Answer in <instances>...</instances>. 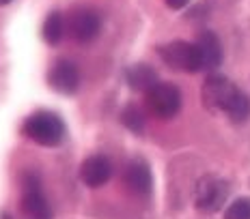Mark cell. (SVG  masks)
<instances>
[{
    "instance_id": "obj_1",
    "label": "cell",
    "mask_w": 250,
    "mask_h": 219,
    "mask_svg": "<svg viewBox=\"0 0 250 219\" xmlns=\"http://www.w3.org/2000/svg\"><path fill=\"white\" fill-rule=\"evenodd\" d=\"M24 135L41 146H59L65 138V125L56 114L37 112L24 121Z\"/></svg>"
},
{
    "instance_id": "obj_2",
    "label": "cell",
    "mask_w": 250,
    "mask_h": 219,
    "mask_svg": "<svg viewBox=\"0 0 250 219\" xmlns=\"http://www.w3.org/2000/svg\"><path fill=\"white\" fill-rule=\"evenodd\" d=\"M145 106L155 118L168 121L173 118L181 108V92L179 88L170 82H158L151 91L145 95Z\"/></svg>"
},
{
    "instance_id": "obj_3",
    "label": "cell",
    "mask_w": 250,
    "mask_h": 219,
    "mask_svg": "<svg viewBox=\"0 0 250 219\" xmlns=\"http://www.w3.org/2000/svg\"><path fill=\"white\" fill-rule=\"evenodd\" d=\"M229 198V185L225 179L216 174H207L196 182L194 189V206L199 208L201 213H216L225 206Z\"/></svg>"
},
{
    "instance_id": "obj_4",
    "label": "cell",
    "mask_w": 250,
    "mask_h": 219,
    "mask_svg": "<svg viewBox=\"0 0 250 219\" xmlns=\"http://www.w3.org/2000/svg\"><path fill=\"white\" fill-rule=\"evenodd\" d=\"M237 92H239V88L229 77L213 73L203 84V91H201L203 106L209 110V112H227L231 101L237 97Z\"/></svg>"
},
{
    "instance_id": "obj_5",
    "label": "cell",
    "mask_w": 250,
    "mask_h": 219,
    "mask_svg": "<svg viewBox=\"0 0 250 219\" xmlns=\"http://www.w3.org/2000/svg\"><path fill=\"white\" fill-rule=\"evenodd\" d=\"M160 54H162V60L175 71H186V73L201 71L199 50H196L194 43H188V41H173V43L164 45V48L160 50Z\"/></svg>"
},
{
    "instance_id": "obj_6",
    "label": "cell",
    "mask_w": 250,
    "mask_h": 219,
    "mask_svg": "<svg viewBox=\"0 0 250 219\" xmlns=\"http://www.w3.org/2000/svg\"><path fill=\"white\" fill-rule=\"evenodd\" d=\"M100 15L88 7H78L67 18V33H71L74 41H78V43H91L100 35Z\"/></svg>"
},
{
    "instance_id": "obj_7",
    "label": "cell",
    "mask_w": 250,
    "mask_h": 219,
    "mask_svg": "<svg viewBox=\"0 0 250 219\" xmlns=\"http://www.w3.org/2000/svg\"><path fill=\"white\" fill-rule=\"evenodd\" d=\"M20 215L22 219H52L50 204L39 189V181L28 176L24 182V194L20 200Z\"/></svg>"
},
{
    "instance_id": "obj_8",
    "label": "cell",
    "mask_w": 250,
    "mask_h": 219,
    "mask_svg": "<svg viewBox=\"0 0 250 219\" xmlns=\"http://www.w3.org/2000/svg\"><path fill=\"white\" fill-rule=\"evenodd\" d=\"M48 84L52 91L62 92V95H74L80 86V71L71 60H61L48 73Z\"/></svg>"
},
{
    "instance_id": "obj_9",
    "label": "cell",
    "mask_w": 250,
    "mask_h": 219,
    "mask_svg": "<svg viewBox=\"0 0 250 219\" xmlns=\"http://www.w3.org/2000/svg\"><path fill=\"white\" fill-rule=\"evenodd\" d=\"M123 185L127 187L129 194H134V196H147L149 191H151V185H153L149 165L145 164L143 159L129 161V164L125 165V172H123Z\"/></svg>"
},
{
    "instance_id": "obj_10",
    "label": "cell",
    "mask_w": 250,
    "mask_h": 219,
    "mask_svg": "<svg viewBox=\"0 0 250 219\" xmlns=\"http://www.w3.org/2000/svg\"><path fill=\"white\" fill-rule=\"evenodd\" d=\"M112 176V164L104 155H91L82 161L80 165V179L88 187H102L110 181Z\"/></svg>"
},
{
    "instance_id": "obj_11",
    "label": "cell",
    "mask_w": 250,
    "mask_h": 219,
    "mask_svg": "<svg viewBox=\"0 0 250 219\" xmlns=\"http://www.w3.org/2000/svg\"><path fill=\"white\" fill-rule=\"evenodd\" d=\"M196 50H199V58H201V71H213L218 65L222 62V45L209 30H203L194 41Z\"/></svg>"
},
{
    "instance_id": "obj_12",
    "label": "cell",
    "mask_w": 250,
    "mask_h": 219,
    "mask_svg": "<svg viewBox=\"0 0 250 219\" xmlns=\"http://www.w3.org/2000/svg\"><path fill=\"white\" fill-rule=\"evenodd\" d=\"M125 77H127V84L134 88V91H140V92H147L158 84V73L151 69L149 65H134L129 67L127 73H125Z\"/></svg>"
},
{
    "instance_id": "obj_13",
    "label": "cell",
    "mask_w": 250,
    "mask_h": 219,
    "mask_svg": "<svg viewBox=\"0 0 250 219\" xmlns=\"http://www.w3.org/2000/svg\"><path fill=\"white\" fill-rule=\"evenodd\" d=\"M43 39H45V43H50V45H59L62 39H65V33H67V22H65V18H62V13L59 11H52L48 18H45V22H43Z\"/></svg>"
},
{
    "instance_id": "obj_14",
    "label": "cell",
    "mask_w": 250,
    "mask_h": 219,
    "mask_svg": "<svg viewBox=\"0 0 250 219\" xmlns=\"http://www.w3.org/2000/svg\"><path fill=\"white\" fill-rule=\"evenodd\" d=\"M225 114L231 118L233 123H244L250 116V99L244 95L242 91H239L237 97L231 101V106H229V110H227Z\"/></svg>"
},
{
    "instance_id": "obj_15",
    "label": "cell",
    "mask_w": 250,
    "mask_h": 219,
    "mask_svg": "<svg viewBox=\"0 0 250 219\" xmlns=\"http://www.w3.org/2000/svg\"><path fill=\"white\" fill-rule=\"evenodd\" d=\"M145 118L147 116H145V112L138 106H127L123 110V114H121L123 125L134 133H143L145 131Z\"/></svg>"
},
{
    "instance_id": "obj_16",
    "label": "cell",
    "mask_w": 250,
    "mask_h": 219,
    "mask_svg": "<svg viewBox=\"0 0 250 219\" xmlns=\"http://www.w3.org/2000/svg\"><path fill=\"white\" fill-rule=\"evenodd\" d=\"M225 219H250V198H237L225 211Z\"/></svg>"
},
{
    "instance_id": "obj_17",
    "label": "cell",
    "mask_w": 250,
    "mask_h": 219,
    "mask_svg": "<svg viewBox=\"0 0 250 219\" xmlns=\"http://www.w3.org/2000/svg\"><path fill=\"white\" fill-rule=\"evenodd\" d=\"M166 2V7L168 9H175V11H179V9H184L188 2H190V0H164Z\"/></svg>"
},
{
    "instance_id": "obj_18",
    "label": "cell",
    "mask_w": 250,
    "mask_h": 219,
    "mask_svg": "<svg viewBox=\"0 0 250 219\" xmlns=\"http://www.w3.org/2000/svg\"><path fill=\"white\" fill-rule=\"evenodd\" d=\"M11 0H0V7H4V4H9Z\"/></svg>"
}]
</instances>
